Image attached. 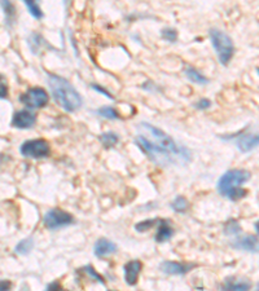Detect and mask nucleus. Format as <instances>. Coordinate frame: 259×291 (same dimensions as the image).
<instances>
[{"label": "nucleus", "mask_w": 259, "mask_h": 291, "mask_svg": "<svg viewBox=\"0 0 259 291\" xmlns=\"http://www.w3.org/2000/svg\"><path fill=\"white\" fill-rule=\"evenodd\" d=\"M210 105H212V102H210V100H208V98H202V100H200V101H197L196 104H194V106H196L197 109H208L210 108Z\"/></svg>", "instance_id": "obj_27"}, {"label": "nucleus", "mask_w": 259, "mask_h": 291, "mask_svg": "<svg viewBox=\"0 0 259 291\" xmlns=\"http://www.w3.org/2000/svg\"><path fill=\"white\" fill-rule=\"evenodd\" d=\"M256 146H259V133H256V135H244V136H241L240 139L237 140V148L244 153L250 152V150H253Z\"/></svg>", "instance_id": "obj_13"}, {"label": "nucleus", "mask_w": 259, "mask_h": 291, "mask_svg": "<svg viewBox=\"0 0 259 291\" xmlns=\"http://www.w3.org/2000/svg\"><path fill=\"white\" fill-rule=\"evenodd\" d=\"M172 228H171L168 223L166 220H161L160 222V227H158L157 234H156V240L157 242H164V241L170 240V237L172 236Z\"/></svg>", "instance_id": "obj_16"}, {"label": "nucleus", "mask_w": 259, "mask_h": 291, "mask_svg": "<svg viewBox=\"0 0 259 291\" xmlns=\"http://www.w3.org/2000/svg\"><path fill=\"white\" fill-rule=\"evenodd\" d=\"M193 267L194 266H192V264H182V263L166 260V262L161 263L160 269L166 275H186Z\"/></svg>", "instance_id": "obj_10"}, {"label": "nucleus", "mask_w": 259, "mask_h": 291, "mask_svg": "<svg viewBox=\"0 0 259 291\" xmlns=\"http://www.w3.org/2000/svg\"><path fill=\"white\" fill-rule=\"evenodd\" d=\"M240 231V225H238V223L236 220H230L224 227V233L228 234V236H234V234H237Z\"/></svg>", "instance_id": "obj_23"}, {"label": "nucleus", "mask_w": 259, "mask_h": 291, "mask_svg": "<svg viewBox=\"0 0 259 291\" xmlns=\"http://www.w3.org/2000/svg\"><path fill=\"white\" fill-rule=\"evenodd\" d=\"M140 271H142V263L139 260H131L127 263L124 266V280H126L127 285H136Z\"/></svg>", "instance_id": "obj_11"}, {"label": "nucleus", "mask_w": 259, "mask_h": 291, "mask_svg": "<svg viewBox=\"0 0 259 291\" xmlns=\"http://www.w3.org/2000/svg\"><path fill=\"white\" fill-rule=\"evenodd\" d=\"M184 73H186V78H188L190 82L196 83V84H201V86H204V84H208V78H206L202 73H200L198 70L194 69V67L186 66V70H184Z\"/></svg>", "instance_id": "obj_15"}, {"label": "nucleus", "mask_w": 259, "mask_h": 291, "mask_svg": "<svg viewBox=\"0 0 259 291\" xmlns=\"http://www.w3.org/2000/svg\"><path fill=\"white\" fill-rule=\"evenodd\" d=\"M34 246V241L32 238H26V240H22L16 246V253L20 254V255H26V254L30 253V250Z\"/></svg>", "instance_id": "obj_18"}, {"label": "nucleus", "mask_w": 259, "mask_h": 291, "mask_svg": "<svg viewBox=\"0 0 259 291\" xmlns=\"http://www.w3.org/2000/svg\"><path fill=\"white\" fill-rule=\"evenodd\" d=\"M6 97V83H2V98Z\"/></svg>", "instance_id": "obj_30"}, {"label": "nucleus", "mask_w": 259, "mask_h": 291, "mask_svg": "<svg viewBox=\"0 0 259 291\" xmlns=\"http://www.w3.org/2000/svg\"><path fill=\"white\" fill-rule=\"evenodd\" d=\"M156 223H157V220H156V219H152V220H146V222L139 223V224H136V231H139V232L148 231V229L152 228Z\"/></svg>", "instance_id": "obj_24"}, {"label": "nucleus", "mask_w": 259, "mask_h": 291, "mask_svg": "<svg viewBox=\"0 0 259 291\" xmlns=\"http://www.w3.org/2000/svg\"><path fill=\"white\" fill-rule=\"evenodd\" d=\"M250 179V172L246 170H231L220 177L218 183V190L222 196L236 201L242 198L246 192L241 189V185Z\"/></svg>", "instance_id": "obj_3"}, {"label": "nucleus", "mask_w": 259, "mask_h": 291, "mask_svg": "<svg viewBox=\"0 0 259 291\" xmlns=\"http://www.w3.org/2000/svg\"><path fill=\"white\" fill-rule=\"evenodd\" d=\"M117 253V246L114 242L109 240L102 238L95 244V255L98 258H104L106 255H112V254Z\"/></svg>", "instance_id": "obj_12"}, {"label": "nucleus", "mask_w": 259, "mask_h": 291, "mask_svg": "<svg viewBox=\"0 0 259 291\" xmlns=\"http://www.w3.org/2000/svg\"><path fill=\"white\" fill-rule=\"evenodd\" d=\"M252 288L248 280L241 279H227L224 281V285L222 288L223 291H249Z\"/></svg>", "instance_id": "obj_14"}, {"label": "nucleus", "mask_w": 259, "mask_h": 291, "mask_svg": "<svg viewBox=\"0 0 259 291\" xmlns=\"http://www.w3.org/2000/svg\"><path fill=\"white\" fill-rule=\"evenodd\" d=\"M43 223L48 229H58L73 224L74 218L69 212L62 211L60 209H52L44 215Z\"/></svg>", "instance_id": "obj_6"}, {"label": "nucleus", "mask_w": 259, "mask_h": 291, "mask_svg": "<svg viewBox=\"0 0 259 291\" xmlns=\"http://www.w3.org/2000/svg\"><path fill=\"white\" fill-rule=\"evenodd\" d=\"M139 133L135 141L142 152L158 165L186 163L190 159L188 149L179 145L168 135L154 127L142 122L138 126Z\"/></svg>", "instance_id": "obj_1"}, {"label": "nucleus", "mask_w": 259, "mask_h": 291, "mask_svg": "<svg viewBox=\"0 0 259 291\" xmlns=\"http://www.w3.org/2000/svg\"><path fill=\"white\" fill-rule=\"evenodd\" d=\"M46 291H65L62 289V286L58 284L57 281L52 282V284H50V285L47 286V289H46Z\"/></svg>", "instance_id": "obj_28"}, {"label": "nucleus", "mask_w": 259, "mask_h": 291, "mask_svg": "<svg viewBox=\"0 0 259 291\" xmlns=\"http://www.w3.org/2000/svg\"><path fill=\"white\" fill-rule=\"evenodd\" d=\"M208 35H210V40H212L215 52L218 54L220 63L222 65H228V62L231 61L234 53V40L231 39V36L218 29H212Z\"/></svg>", "instance_id": "obj_4"}, {"label": "nucleus", "mask_w": 259, "mask_h": 291, "mask_svg": "<svg viewBox=\"0 0 259 291\" xmlns=\"http://www.w3.org/2000/svg\"><path fill=\"white\" fill-rule=\"evenodd\" d=\"M84 272L87 273V275H88L90 277H92V279H95L96 281L104 282V281H102V277H100V276H98V273L95 272V269L92 268L91 266H88V267H84Z\"/></svg>", "instance_id": "obj_25"}, {"label": "nucleus", "mask_w": 259, "mask_h": 291, "mask_svg": "<svg viewBox=\"0 0 259 291\" xmlns=\"http://www.w3.org/2000/svg\"><path fill=\"white\" fill-rule=\"evenodd\" d=\"M232 246L237 250L259 253V234L258 236H245V237L237 238L232 242Z\"/></svg>", "instance_id": "obj_8"}, {"label": "nucleus", "mask_w": 259, "mask_h": 291, "mask_svg": "<svg viewBox=\"0 0 259 291\" xmlns=\"http://www.w3.org/2000/svg\"><path fill=\"white\" fill-rule=\"evenodd\" d=\"M171 207H172L174 211L176 212H184L186 210V207H188V202H186V200L184 197H176V198L172 201V203H171Z\"/></svg>", "instance_id": "obj_21"}, {"label": "nucleus", "mask_w": 259, "mask_h": 291, "mask_svg": "<svg viewBox=\"0 0 259 291\" xmlns=\"http://www.w3.org/2000/svg\"><path fill=\"white\" fill-rule=\"evenodd\" d=\"M118 140H120V137H118L117 133L114 132H105L100 135V141H102V144L105 148H112V146H114L118 143Z\"/></svg>", "instance_id": "obj_17"}, {"label": "nucleus", "mask_w": 259, "mask_h": 291, "mask_svg": "<svg viewBox=\"0 0 259 291\" xmlns=\"http://www.w3.org/2000/svg\"><path fill=\"white\" fill-rule=\"evenodd\" d=\"M256 233L259 234V222L256 223Z\"/></svg>", "instance_id": "obj_31"}, {"label": "nucleus", "mask_w": 259, "mask_h": 291, "mask_svg": "<svg viewBox=\"0 0 259 291\" xmlns=\"http://www.w3.org/2000/svg\"><path fill=\"white\" fill-rule=\"evenodd\" d=\"M20 101L28 109H39L47 105L48 95L46 89L40 87H32L20 97Z\"/></svg>", "instance_id": "obj_7"}, {"label": "nucleus", "mask_w": 259, "mask_h": 291, "mask_svg": "<svg viewBox=\"0 0 259 291\" xmlns=\"http://www.w3.org/2000/svg\"><path fill=\"white\" fill-rule=\"evenodd\" d=\"M98 114L106 118V119H118L120 118L117 110L112 108V106H102V108L98 109Z\"/></svg>", "instance_id": "obj_19"}, {"label": "nucleus", "mask_w": 259, "mask_h": 291, "mask_svg": "<svg viewBox=\"0 0 259 291\" xmlns=\"http://www.w3.org/2000/svg\"><path fill=\"white\" fill-rule=\"evenodd\" d=\"M91 88L92 89H95L96 92H98V93H102V95H104L105 97H108V98H110V100H113V96L110 95V92H108L106 89L105 88H102V86H98V84H91Z\"/></svg>", "instance_id": "obj_26"}, {"label": "nucleus", "mask_w": 259, "mask_h": 291, "mask_svg": "<svg viewBox=\"0 0 259 291\" xmlns=\"http://www.w3.org/2000/svg\"><path fill=\"white\" fill-rule=\"evenodd\" d=\"M10 288V281H2V291H8Z\"/></svg>", "instance_id": "obj_29"}, {"label": "nucleus", "mask_w": 259, "mask_h": 291, "mask_svg": "<svg viewBox=\"0 0 259 291\" xmlns=\"http://www.w3.org/2000/svg\"><path fill=\"white\" fill-rule=\"evenodd\" d=\"M256 291H259V285H258V290H256Z\"/></svg>", "instance_id": "obj_33"}, {"label": "nucleus", "mask_w": 259, "mask_h": 291, "mask_svg": "<svg viewBox=\"0 0 259 291\" xmlns=\"http://www.w3.org/2000/svg\"><path fill=\"white\" fill-rule=\"evenodd\" d=\"M35 120H36V118L32 113L28 110H20L13 115L12 126L16 127V128L25 130V128H30V127L34 126Z\"/></svg>", "instance_id": "obj_9"}, {"label": "nucleus", "mask_w": 259, "mask_h": 291, "mask_svg": "<svg viewBox=\"0 0 259 291\" xmlns=\"http://www.w3.org/2000/svg\"><path fill=\"white\" fill-rule=\"evenodd\" d=\"M162 38L164 40H168V43H174L178 40V31L175 29H171V27H166V29L162 30Z\"/></svg>", "instance_id": "obj_22"}, {"label": "nucleus", "mask_w": 259, "mask_h": 291, "mask_svg": "<svg viewBox=\"0 0 259 291\" xmlns=\"http://www.w3.org/2000/svg\"><path fill=\"white\" fill-rule=\"evenodd\" d=\"M21 154L28 158H44L50 154V144L47 140H28L20 148Z\"/></svg>", "instance_id": "obj_5"}, {"label": "nucleus", "mask_w": 259, "mask_h": 291, "mask_svg": "<svg viewBox=\"0 0 259 291\" xmlns=\"http://www.w3.org/2000/svg\"><path fill=\"white\" fill-rule=\"evenodd\" d=\"M256 71H258V74H259V67H258V69H256Z\"/></svg>", "instance_id": "obj_32"}, {"label": "nucleus", "mask_w": 259, "mask_h": 291, "mask_svg": "<svg viewBox=\"0 0 259 291\" xmlns=\"http://www.w3.org/2000/svg\"><path fill=\"white\" fill-rule=\"evenodd\" d=\"M25 5L32 17H35L36 19H40L42 17H43V12H42L40 8H39V5L35 3V1H32V0H26Z\"/></svg>", "instance_id": "obj_20"}, {"label": "nucleus", "mask_w": 259, "mask_h": 291, "mask_svg": "<svg viewBox=\"0 0 259 291\" xmlns=\"http://www.w3.org/2000/svg\"><path fill=\"white\" fill-rule=\"evenodd\" d=\"M48 86L54 101L64 110L73 113L82 106V97L79 95V92L65 78L54 74H48Z\"/></svg>", "instance_id": "obj_2"}]
</instances>
